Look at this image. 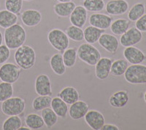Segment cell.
<instances>
[{
    "mask_svg": "<svg viewBox=\"0 0 146 130\" xmlns=\"http://www.w3.org/2000/svg\"><path fill=\"white\" fill-rule=\"evenodd\" d=\"M27 38L25 29L19 23H15L9 28L5 29L4 40L5 45L10 50H15L24 45Z\"/></svg>",
    "mask_w": 146,
    "mask_h": 130,
    "instance_id": "obj_1",
    "label": "cell"
},
{
    "mask_svg": "<svg viewBox=\"0 0 146 130\" xmlns=\"http://www.w3.org/2000/svg\"><path fill=\"white\" fill-rule=\"evenodd\" d=\"M14 58L16 64L18 65L21 69L27 70L35 66L36 62V53L32 47L23 45L16 49Z\"/></svg>",
    "mask_w": 146,
    "mask_h": 130,
    "instance_id": "obj_2",
    "label": "cell"
},
{
    "mask_svg": "<svg viewBox=\"0 0 146 130\" xmlns=\"http://www.w3.org/2000/svg\"><path fill=\"white\" fill-rule=\"evenodd\" d=\"M78 58L89 66H95L101 58L100 50L92 44L83 43L77 50Z\"/></svg>",
    "mask_w": 146,
    "mask_h": 130,
    "instance_id": "obj_3",
    "label": "cell"
},
{
    "mask_svg": "<svg viewBox=\"0 0 146 130\" xmlns=\"http://www.w3.org/2000/svg\"><path fill=\"white\" fill-rule=\"evenodd\" d=\"M26 108V102L19 97H10L2 102L1 110L3 114L7 116L19 115L23 113Z\"/></svg>",
    "mask_w": 146,
    "mask_h": 130,
    "instance_id": "obj_4",
    "label": "cell"
},
{
    "mask_svg": "<svg viewBox=\"0 0 146 130\" xmlns=\"http://www.w3.org/2000/svg\"><path fill=\"white\" fill-rule=\"evenodd\" d=\"M48 40L53 48L59 52H64L70 45V38L60 29H53L48 32Z\"/></svg>",
    "mask_w": 146,
    "mask_h": 130,
    "instance_id": "obj_5",
    "label": "cell"
},
{
    "mask_svg": "<svg viewBox=\"0 0 146 130\" xmlns=\"http://www.w3.org/2000/svg\"><path fill=\"white\" fill-rule=\"evenodd\" d=\"M123 75L125 80L129 84H145L146 66L140 64L129 66Z\"/></svg>",
    "mask_w": 146,
    "mask_h": 130,
    "instance_id": "obj_6",
    "label": "cell"
},
{
    "mask_svg": "<svg viewBox=\"0 0 146 130\" xmlns=\"http://www.w3.org/2000/svg\"><path fill=\"white\" fill-rule=\"evenodd\" d=\"M21 69L13 63H5L0 67V80L9 84L18 81L21 76Z\"/></svg>",
    "mask_w": 146,
    "mask_h": 130,
    "instance_id": "obj_7",
    "label": "cell"
},
{
    "mask_svg": "<svg viewBox=\"0 0 146 130\" xmlns=\"http://www.w3.org/2000/svg\"><path fill=\"white\" fill-rule=\"evenodd\" d=\"M143 39L142 32L138 30L136 27H133L131 28H129L127 31L124 34L121 36L120 38V43L123 47L134 46L139 43Z\"/></svg>",
    "mask_w": 146,
    "mask_h": 130,
    "instance_id": "obj_8",
    "label": "cell"
},
{
    "mask_svg": "<svg viewBox=\"0 0 146 130\" xmlns=\"http://www.w3.org/2000/svg\"><path fill=\"white\" fill-rule=\"evenodd\" d=\"M35 92L40 96H51V81L45 74H40L36 77L35 83Z\"/></svg>",
    "mask_w": 146,
    "mask_h": 130,
    "instance_id": "obj_9",
    "label": "cell"
},
{
    "mask_svg": "<svg viewBox=\"0 0 146 130\" xmlns=\"http://www.w3.org/2000/svg\"><path fill=\"white\" fill-rule=\"evenodd\" d=\"M84 119L90 128L94 130H100L105 123V116L101 112L96 110H88Z\"/></svg>",
    "mask_w": 146,
    "mask_h": 130,
    "instance_id": "obj_10",
    "label": "cell"
},
{
    "mask_svg": "<svg viewBox=\"0 0 146 130\" xmlns=\"http://www.w3.org/2000/svg\"><path fill=\"white\" fill-rule=\"evenodd\" d=\"M129 3L126 0H110L105 5V10L110 15H123L129 10Z\"/></svg>",
    "mask_w": 146,
    "mask_h": 130,
    "instance_id": "obj_11",
    "label": "cell"
},
{
    "mask_svg": "<svg viewBox=\"0 0 146 130\" xmlns=\"http://www.w3.org/2000/svg\"><path fill=\"white\" fill-rule=\"evenodd\" d=\"M113 61L109 57L100 58L95 65V74L96 78L100 80H105L109 77L111 70Z\"/></svg>",
    "mask_w": 146,
    "mask_h": 130,
    "instance_id": "obj_12",
    "label": "cell"
},
{
    "mask_svg": "<svg viewBox=\"0 0 146 130\" xmlns=\"http://www.w3.org/2000/svg\"><path fill=\"white\" fill-rule=\"evenodd\" d=\"M88 108L89 107L86 102L82 100H78L70 105L68 110L69 115L73 120H80L84 118L88 111Z\"/></svg>",
    "mask_w": 146,
    "mask_h": 130,
    "instance_id": "obj_13",
    "label": "cell"
},
{
    "mask_svg": "<svg viewBox=\"0 0 146 130\" xmlns=\"http://www.w3.org/2000/svg\"><path fill=\"white\" fill-rule=\"evenodd\" d=\"M98 42L102 48L113 54L116 53L119 45V41L116 37L107 33H103L101 35Z\"/></svg>",
    "mask_w": 146,
    "mask_h": 130,
    "instance_id": "obj_14",
    "label": "cell"
},
{
    "mask_svg": "<svg viewBox=\"0 0 146 130\" xmlns=\"http://www.w3.org/2000/svg\"><path fill=\"white\" fill-rule=\"evenodd\" d=\"M123 56L131 64H142L146 58V56L139 48L134 46L126 47L123 50Z\"/></svg>",
    "mask_w": 146,
    "mask_h": 130,
    "instance_id": "obj_15",
    "label": "cell"
},
{
    "mask_svg": "<svg viewBox=\"0 0 146 130\" xmlns=\"http://www.w3.org/2000/svg\"><path fill=\"white\" fill-rule=\"evenodd\" d=\"M89 23L91 26L100 29H105L110 28L113 19L110 15L106 14L99 13H94L91 14L89 17Z\"/></svg>",
    "mask_w": 146,
    "mask_h": 130,
    "instance_id": "obj_16",
    "label": "cell"
},
{
    "mask_svg": "<svg viewBox=\"0 0 146 130\" xmlns=\"http://www.w3.org/2000/svg\"><path fill=\"white\" fill-rule=\"evenodd\" d=\"M22 23L29 27H36L41 22L42 14L39 10L29 9L23 12L21 15Z\"/></svg>",
    "mask_w": 146,
    "mask_h": 130,
    "instance_id": "obj_17",
    "label": "cell"
},
{
    "mask_svg": "<svg viewBox=\"0 0 146 130\" xmlns=\"http://www.w3.org/2000/svg\"><path fill=\"white\" fill-rule=\"evenodd\" d=\"M88 12L83 6H76L70 15V21L72 25L83 28L86 23Z\"/></svg>",
    "mask_w": 146,
    "mask_h": 130,
    "instance_id": "obj_18",
    "label": "cell"
},
{
    "mask_svg": "<svg viewBox=\"0 0 146 130\" xmlns=\"http://www.w3.org/2000/svg\"><path fill=\"white\" fill-rule=\"evenodd\" d=\"M129 99V94L126 91L122 90L114 92L109 99V104L112 107L121 108L127 105Z\"/></svg>",
    "mask_w": 146,
    "mask_h": 130,
    "instance_id": "obj_19",
    "label": "cell"
},
{
    "mask_svg": "<svg viewBox=\"0 0 146 130\" xmlns=\"http://www.w3.org/2000/svg\"><path fill=\"white\" fill-rule=\"evenodd\" d=\"M58 96L70 105L80 99V94L76 88L72 86H66L62 88Z\"/></svg>",
    "mask_w": 146,
    "mask_h": 130,
    "instance_id": "obj_20",
    "label": "cell"
},
{
    "mask_svg": "<svg viewBox=\"0 0 146 130\" xmlns=\"http://www.w3.org/2000/svg\"><path fill=\"white\" fill-rule=\"evenodd\" d=\"M76 5L72 1L66 2H58L55 4L53 6V11L58 17L65 18L71 15Z\"/></svg>",
    "mask_w": 146,
    "mask_h": 130,
    "instance_id": "obj_21",
    "label": "cell"
},
{
    "mask_svg": "<svg viewBox=\"0 0 146 130\" xmlns=\"http://www.w3.org/2000/svg\"><path fill=\"white\" fill-rule=\"evenodd\" d=\"M50 107L56 113L58 117H60V118L64 119L68 114V105L58 96L52 98Z\"/></svg>",
    "mask_w": 146,
    "mask_h": 130,
    "instance_id": "obj_22",
    "label": "cell"
},
{
    "mask_svg": "<svg viewBox=\"0 0 146 130\" xmlns=\"http://www.w3.org/2000/svg\"><path fill=\"white\" fill-rule=\"evenodd\" d=\"M50 66L56 75L61 76L66 72V66L64 63L63 57L61 54H55L50 59Z\"/></svg>",
    "mask_w": 146,
    "mask_h": 130,
    "instance_id": "obj_23",
    "label": "cell"
},
{
    "mask_svg": "<svg viewBox=\"0 0 146 130\" xmlns=\"http://www.w3.org/2000/svg\"><path fill=\"white\" fill-rule=\"evenodd\" d=\"M18 17L7 10H0V27L7 29L17 23Z\"/></svg>",
    "mask_w": 146,
    "mask_h": 130,
    "instance_id": "obj_24",
    "label": "cell"
},
{
    "mask_svg": "<svg viewBox=\"0 0 146 130\" xmlns=\"http://www.w3.org/2000/svg\"><path fill=\"white\" fill-rule=\"evenodd\" d=\"M84 40L86 42L90 44H94L98 42L99 39L103 33H105V29H100L93 26H88L84 31Z\"/></svg>",
    "mask_w": 146,
    "mask_h": 130,
    "instance_id": "obj_25",
    "label": "cell"
},
{
    "mask_svg": "<svg viewBox=\"0 0 146 130\" xmlns=\"http://www.w3.org/2000/svg\"><path fill=\"white\" fill-rule=\"evenodd\" d=\"M26 126L31 129H40L45 126L41 115L36 113H30L25 118Z\"/></svg>",
    "mask_w": 146,
    "mask_h": 130,
    "instance_id": "obj_26",
    "label": "cell"
},
{
    "mask_svg": "<svg viewBox=\"0 0 146 130\" xmlns=\"http://www.w3.org/2000/svg\"><path fill=\"white\" fill-rule=\"evenodd\" d=\"M130 22L124 19H118L112 22L110 27L111 32L115 35H122L129 29Z\"/></svg>",
    "mask_w": 146,
    "mask_h": 130,
    "instance_id": "obj_27",
    "label": "cell"
},
{
    "mask_svg": "<svg viewBox=\"0 0 146 130\" xmlns=\"http://www.w3.org/2000/svg\"><path fill=\"white\" fill-rule=\"evenodd\" d=\"M41 116L42 117L45 125L48 128H51L58 122V115L50 107L41 110Z\"/></svg>",
    "mask_w": 146,
    "mask_h": 130,
    "instance_id": "obj_28",
    "label": "cell"
},
{
    "mask_svg": "<svg viewBox=\"0 0 146 130\" xmlns=\"http://www.w3.org/2000/svg\"><path fill=\"white\" fill-rule=\"evenodd\" d=\"M128 67V62L126 59H118L114 61L111 65L110 74L115 77L122 76L124 75Z\"/></svg>",
    "mask_w": 146,
    "mask_h": 130,
    "instance_id": "obj_29",
    "label": "cell"
},
{
    "mask_svg": "<svg viewBox=\"0 0 146 130\" xmlns=\"http://www.w3.org/2000/svg\"><path fill=\"white\" fill-rule=\"evenodd\" d=\"M52 98L50 96H40L33 99L32 108L36 111H41L43 109L50 107Z\"/></svg>",
    "mask_w": 146,
    "mask_h": 130,
    "instance_id": "obj_30",
    "label": "cell"
},
{
    "mask_svg": "<svg viewBox=\"0 0 146 130\" xmlns=\"http://www.w3.org/2000/svg\"><path fill=\"white\" fill-rule=\"evenodd\" d=\"M145 13V5L141 2L136 3L133 5L128 13V19L131 21H136Z\"/></svg>",
    "mask_w": 146,
    "mask_h": 130,
    "instance_id": "obj_31",
    "label": "cell"
},
{
    "mask_svg": "<svg viewBox=\"0 0 146 130\" xmlns=\"http://www.w3.org/2000/svg\"><path fill=\"white\" fill-rule=\"evenodd\" d=\"M63 60L66 67L71 68L74 67L76 63L77 57H78V54H77V50L75 48H66L64 51L63 55Z\"/></svg>",
    "mask_w": 146,
    "mask_h": 130,
    "instance_id": "obj_32",
    "label": "cell"
},
{
    "mask_svg": "<svg viewBox=\"0 0 146 130\" xmlns=\"http://www.w3.org/2000/svg\"><path fill=\"white\" fill-rule=\"evenodd\" d=\"M83 7L87 11L92 13H97L103 10L105 7V3L104 0H84Z\"/></svg>",
    "mask_w": 146,
    "mask_h": 130,
    "instance_id": "obj_33",
    "label": "cell"
},
{
    "mask_svg": "<svg viewBox=\"0 0 146 130\" xmlns=\"http://www.w3.org/2000/svg\"><path fill=\"white\" fill-rule=\"evenodd\" d=\"M22 126V120L18 115H10L2 123L3 130H18Z\"/></svg>",
    "mask_w": 146,
    "mask_h": 130,
    "instance_id": "obj_34",
    "label": "cell"
},
{
    "mask_svg": "<svg viewBox=\"0 0 146 130\" xmlns=\"http://www.w3.org/2000/svg\"><path fill=\"white\" fill-rule=\"evenodd\" d=\"M66 34L68 37L75 42H80L84 40V32L82 28L71 25L66 29Z\"/></svg>",
    "mask_w": 146,
    "mask_h": 130,
    "instance_id": "obj_35",
    "label": "cell"
},
{
    "mask_svg": "<svg viewBox=\"0 0 146 130\" xmlns=\"http://www.w3.org/2000/svg\"><path fill=\"white\" fill-rule=\"evenodd\" d=\"M13 95V86L12 84L1 82L0 83V102L5 101Z\"/></svg>",
    "mask_w": 146,
    "mask_h": 130,
    "instance_id": "obj_36",
    "label": "cell"
},
{
    "mask_svg": "<svg viewBox=\"0 0 146 130\" xmlns=\"http://www.w3.org/2000/svg\"><path fill=\"white\" fill-rule=\"evenodd\" d=\"M23 0H5V6L6 10L18 15L23 7Z\"/></svg>",
    "mask_w": 146,
    "mask_h": 130,
    "instance_id": "obj_37",
    "label": "cell"
},
{
    "mask_svg": "<svg viewBox=\"0 0 146 130\" xmlns=\"http://www.w3.org/2000/svg\"><path fill=\"white\" fill-rule=\"evenodd\" d=\"M10 56V49L6 45H0V65L7 62Z\"/></svg>",
    "mask_w": 146,
    "mask_h": 130,
    "instance_id": "obj_38",
    "label": "cell"
},
{
    "mask_svg": "<svg viewBox=\"0 0 146 130\" xmlns=\"http://www.w3.org/2000/svg\"><path fill=\"white\" fill-rule=\"evenodd\" d=\"M135 27L140 32H146V13L136 21Z\"/></svg>",
    "mask_w": 146,
    "mask_h": 130,
    "instance_id": "obj_39",
    "label": "cell"
},
{
    "mask_svg": "<svg viewBox=\"0 0 146 130\" xmlns=\"http://www.w3.org/2000/svg\"><path fill=\"white\" fill-rule=\"evenodd\" d=\"M102 130H119L120 129L115 124L112 123H105L103 127H102Z\"/></svg>",
    "mask_w": 146,
    "mask_h": 130,
    "instance_id": "obj_40",
    "label": "cell"
},
{
    "mask_svg": "<svg viewBox=\"0 0 146 130\" xmlns=\"http://www.w3.org/2000/svg\"><path fill=\"white\" fill-rule=\"evenodd\" d=\"M2 42H3V35L2 32H0V45H2Z\"/></svg>",
    "mask_w": 146,
    "mask_h": 130,
    "instance_id": "obj_41",
    "label": "cell"
},
{
    "mask_svg": "<svg viewBox=\"0 0 146 130\" xmlns=\"http://www.w3.org/2000/svg\"><path fill=\"white\" fill-rule=\"evenodd\" d=\"M18 130H30V129L27 127H21L20 128L18 129Z\"/></svg>",
    "mask_w": 146,
    "mask_h": 130,
    "instance_id": "obj_42",
    "label": "cell"
},
{
    "mask_svg": "<svg viewBox=\"0 0 146 130\" xmlns=\"http://www.w3.org/2000/svg\"><path fill=\"white\" fill-rule=\"evenodd\" d=\"M58 2H71L72 0H56Z\"/></svg>",
    "mask_w": 146,
    "mask_h": 130,
    "instance_id": "obj_43",
    "label": "cell"
},
{
    "mask_svg": "<svg viewBox=\"0 0 146 130\" xmlns=\"http://www.w3.org/2000/svg\"><path fill=\"white\" fill-rule=\"evenodd\" d=\"M144 99H145V102L146 103V92H145V94H144Z\"/></svg>",
    "mask_w": 146,
    "mask_h": 130,
    "instance_id": "obj_44",
    "label": "cell"
},
{
    "mask_svg": "<svg viewBox=\"0 0 146 130\" xmlns=\"http://www.w3.org/2000/svg\"><path fill=\"white\" fill-rule=\"evenodd\" d=\"M23 1H25V2H32L34 0H23Z\"/></svg>",
    "mask_w": 146,
    "mask_h": 130,
    "instance_id": "obj_45",
    "label": "cell"
},
{
    "mask_svg": "<svg viewBox=\"0 0 146 130\" xmlns=\"http://www.w3.org/2000/svg\"><path fill=\"white\" fill-rule=\"evenodd\" d=\"M0 7H1V3H0Z\"/></svg>",
    "mask_w": 146,
    "mask_h": 130,
    "instance_id": "obj_46",
    "label": "cell"
}]
</instances>
